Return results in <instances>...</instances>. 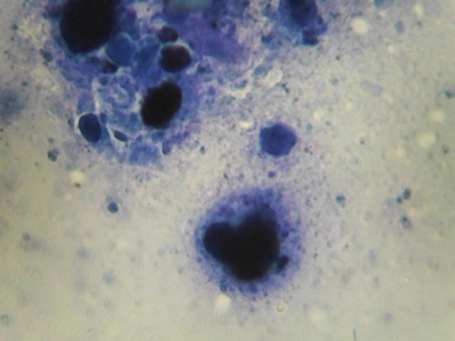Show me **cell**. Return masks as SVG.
I'll return each mask as SVG.
<instances>
[{"label":"cell","mask_w":455,"mask_h":341,"mask_svg":"<svg viewBox=\"0 0 455 341\" xmlns=\"http://www.w3.org/2000/svg\"><path fill=\"white\" fill-rule=\"evenodd\" d=\"M297 220L278 188H252L214 205L196 234L198 262L221 291L248 298L286 283L297 261Z\"/></svg>","instance_id":"cell-1"}]
</instances>
